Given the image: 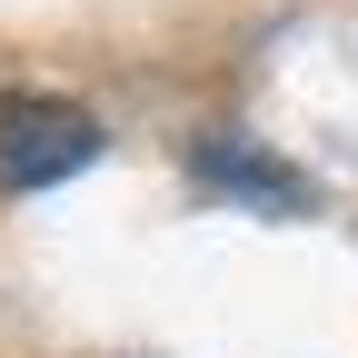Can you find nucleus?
<instances>
[{"label":"nucleus","instance_id":"nucleus-1","mask_svg":"<svg viewBox=\"0 0 358 358\" xmlns=\"http://www.w3.org/2000/svg\"><path fill=\"white\" fill-rule=\"evenodd\" d=\"M90 159H100V120L80 100H40V90L0 100V189H50Z\"/></svg>","mask_w":358,"mask_h":358},{"label":"nucleus","instance_id":"nucleus-2","mask_svg":"<svg viewBox=\"0 0 358 358\" xmlns=\"http://www.w3.org/2000/svg\"><path fill=\"white\" fill-rule=\"evenodd\" d=\"M209 189H229V199H249V209H308V179L299 169H279L268 150H249V140H209L199 159H189Z\"/></svg>","mask_w":358,"mask_h":358}]
</instances>
